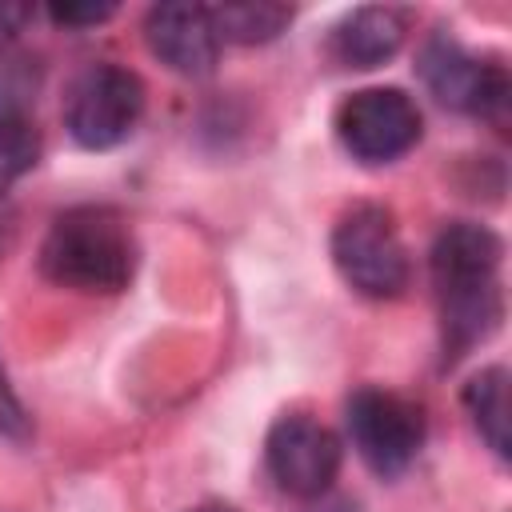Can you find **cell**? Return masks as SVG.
Here are the masks:
<instances>
[{
  "label": "cell",
  "mask_w": 512,
  "mask_h": 512,
  "mask_svg": "<svg viewBox=\"0 0 512 512\" xmlns=\"http://www.w3.org/2000/svg\"><path fill=\"white\" fill-rule=\"evenodd\" d=\"M344 424L360 460L380 476H400L424 444V412L412 400L384 388L352 392Z\"/></svg>",
  "instance_id": "4"
},
{
  "label": "cell",
  "mask_w": 512,
  "mask_h": 512,
  "mask_svg": "<svg viewBox=\"0 0 512 512\" xmlns=\"http://www.w3.org/2000/svg\"><path fill=\"white\" fill-rule=\"evenodd\" d=\"M340 144L364 164H388L420 140V108L400 88H364L336 108Z\"/></svg>",
  "instance_id": "5"
},
{
  "label": "cell",
  "mask_w": 512,
  "mask_h": 512,
  "mask_svg": "<svg viewBox=\"0 0 512 512\" xmlns=\"http://www.w3.org/2000/svg\"><path fill=\"white\" fill-rule=\"evenodd\" d=\"M404 44V16L396 8H356L332 32V56L344 68H376Z\"/></svg>",
  "instance_id": "10"
},
{
  "label": "cell",
  "mask_w": 512,
  "mask_h": 512,
  "mask_svg": "<svg viewBox=\"0 0 512 512\" xmlns=\"http://www.w3.org/2000/svg\"><path fill=\"white\" fill-rule=\"evenodd\" d=\"M464 404L472 412V424L476 432L488 440V448L508 460L512 452V408H508V368L492 364V368H480L468 388H464Z\"/></svg>",
  "instance_id": "11"
},
{
  "label": "cell",
  "mask_w": 512,
  "mask_h": 512,
  "mask_svg": "<svg viewBox=\"0 0 512 512\" xmlns=\"http://www.w3.org/2000/svg\"><path fill=\"white\" fill-rule=\"evenodd\" d=\"M420 76L428 84V92L456 108V112H472V116H492L504 108L508 100V76L500 64L476 60L472 52H464L456 40L436 36L424 44L420 52Z\"/></svg>",
  "instance_id": "7"
},
{
  "label": "cell",
  "mask_w": 512,
  "mask_h": 512,
  "mask_svg": "<svg viewBox=\"0 0 512 512\" xmlns=\"http://www.w3.org/2000/svg\"><path fill=\"white\" fill-rule=\"evenodd\" d=\"M264 456H268L272 480L288 496H300V500H312V496L328 492L336 472H340V440L308 416L276 420L272 432H268Z\"/></svg>",
  "instance_id": "6"
},
{
  "label": "cell",
  "mask_w": 512,
  "mask_h": 512,
  "mask_svg": "<svg viewBox=\"0 0 512 512\" xmlns=\"http://www.w3.org/2000/svg\"><path fill=\"white\" fill-rule=\"evenodd\" d=\"M40 272L76 292H120L136 272V244L112 212L76 208L44 236Z\"/></svg>",
  "instance_id": "1"
},
{
  "label": "cell",
  "mask_w": 512,
  "mask_h": 512,
  "mask_svg": "<svg viewBox=\"0 0 512 512\" xmlns=\"http://www.w3.org/2000/svg\"><path fill=\"white\" fill-rule=\"evenodd\" d=\"M332 260L348 288L372 300H392L408 288V252L380 204H356L332 232Z\"/></svg>",
  "instance_id": "2"
},
{
  "label": "cell",
  "mask_w": 512,
  "mask_h": 512,
  "mask_svg": "<svg viewBox=\"0 0 512 512\" xmlns=\"http://www.w3.org/2000/svg\"><path fill=\"white\" fill-rule=\"evenodd\" d=\"M144 40L160 64L192 80L208 76L220 56V36L204 4H156L144 16Z\"/></svg>",
  "instance_id": "8"
},
{
  "label": "cell",
  "mask_w": 512,
  "mask_h": 512,
  "mask_svg": "<svg viewBox=\"0 0 512 512\" xmlns=\"http://www.w3.org/2000/svg\"><path fill=\"white\" fill-rule=\"evenodd\" d=\"M0 432H8V436H16V440L28 436V412H24L20 396L12 392L4 368H0Z\"/></svg>",
  "instance_id": "15"
},
{
  "label": "cell",
  "mask_w": 512,
  "mask_h": 512,
  "mask_svg": "<svg viewBox=\"0 0 512 512\" xmlns=\"http://www.w3.org/2000/svg\"><path fill=\"white\" fill-rule=\"evenodd\" d=\"M208 16H212L216 36L232 40V44H268L292 24V8L288 4H272V0L216 4V8H208Z\"/></svg>",
  "instance_id": "12"
},
{
  "label": "cell",
  "mask_w": 512,
  "mask_h": 512,
  "mask_svg": "<svg viewBox=\"0 0 512 512\" xmlns=\"http://www.w3.org/2000/svg\"><path fill=\"white\" fill-rule=\"evenodd\" d=\"M116 12L112 0H88V4H52L48 16L64 28H92V24H104L108 16Z\"/></svg>",
  "instance_id": "14"
},
{
  "label": "cell",
  "mask_w": 512,
  "mask_h": 512,
  "mask_svg": "<svg viewBox=\"0 0 512 512\" xmlns=\"http://www.w3.org/2000/svg\"><path fill=\"white\" fill-rule=\"evenodd\" d=\"M32 20V4H20V0H0V44L16 40V32Z\"/></svg>",
  "instance_id": "16"
},
{
  "label": "cell",
  "mask_w": 512,
  "mask_h": 512,
  "mask_svg": "<svg viewBox=\"0 0 512 512\" xmlns=\"http://www.w3.org/2000/svg\"><path fill=\"white\" fill-rule=\"evenodd\" d=\"M40 160V132L36 124L20 116H0V196L36 168Z\"/></svg>",
  "instance_id": "13"
},
{
  "label": "cell",
  "mask_w": 512,
  "mask_h": 512,
  "mask_svg": "<svg viewBox=\"0 0 512 512\" xmlns=\"http://www.w3.org/2000/svg\"><path fill=\"white\" fill-rule=\"evenodd\" d=\"M188 512H236L232 504H200V508H188Z\"/></svg>",
  "instance_id": "17"
},
{
  "label": "cell",
  "mask_w": 512,
  "mask_h": 512,
  "mask_svg": "<svg viewBox=\"0 0 512 512\" xmlns=\"http://www.w3.org/2000/svg\"><path fill=\"white\" fill-rule=\"evenodd\" d=\"M140 116H144L140 76L120 64H96L72 84L68 108H64V128L80 148L104 152V148H116L120 140H128L132 128L140 124Z\"/></svg>",
  "instance_id": "3"
},
{
  "label": "cell",
  "mask_w": 512,
  "mask_h": 512,
  "mask_svg": "<svg viewBox=\"0 0 512 512\" xmlns=\"http://www.w3.org/2000/svg\"><path fill=\"white\" fill-rule=\"evenodd\" d=\"M500 256L504 244L492 228L484 224H448L436 244H432V284L436 296H468V292H484V288H500L496 272H500Z\"/></svg>",
  "instance_id": "9"
}]
</instances>
